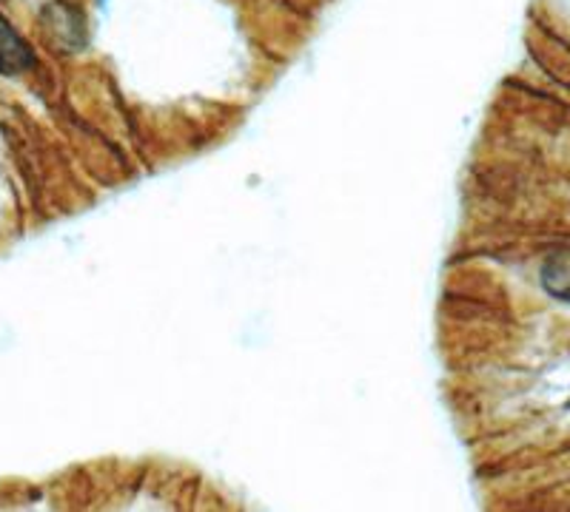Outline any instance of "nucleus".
I'll use <instances>...</instances> for the list:
<instances>
[{
  "label": "nucleus",
  "mask_w": 570,
  "mask_h": 512,
  "mask_svg": "<svg viewBox=\"0 0 570 512\" xmlns=\"http://www.w3.org/2000/svg\"><path fill=\"white\" fill-rule=\"evenodd\" d=\"M34 66V54L21 34L14 32L12 23L0 14V72L3 75H21Z\"/></svg>",
  "instance_id": "obj_2"
},
{
  "label": "nucleus",
  "mask_w": 570,
  "mask_h": 512,
  "mask_svg": "<svg viewBox=\"0 0 570 512\" xmlns=\"http://www.w3.org/2000/svg\"><path fill=\"white\" fill-rule=\"evenodd\" d=\"M49 38L61 49H81L86 43V21L77 9L68 3H52L43 14Z\"/></svg>",
  "instance_id": "obj_1"
},
{
  "label": "nucleus",
  "mask_w": 570,
  "mask_h": 512,
  "mask_svg": "<svg viewBox=\"0 0 570 512\" xmlns=\"http://www.w3.org/2000/svg\"><path fill=\"white\" fill-rule=\"evenodd\" d=\"M545 288L559 299H570V254L553 256L542 270Z\"/></svg>",
  "instance_id": "obj_3"
}]
</instances>
